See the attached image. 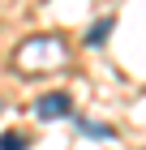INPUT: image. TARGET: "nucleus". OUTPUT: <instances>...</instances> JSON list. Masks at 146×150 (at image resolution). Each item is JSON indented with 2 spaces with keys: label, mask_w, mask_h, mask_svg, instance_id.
<instances>
[{
  "label": "nucleus",
  "mask_w": 146,
  "mask_h": 150,
  "mask_svg": "<svg viewBox=\"0 0 146 150\" xmlns=\"http://www.w3.org/2000/svg\"><path fill=\"white\" fill-rule=\"evenodd\" d=\"M69 60V47L60 35H34L26 39L17 52H13V69L26 73V77H34V73H47V69H60Z\"/></svg>",
  "instance_id": "obj_1"
},
{
  "label": "nucleus",
  "mask_w": 146,
  "mask_h": 150,
  "mask_svg": "<svg viewBox=\"0 0 146 150\" xmlns=\"http://www.w3.org/2000/svg\"><path fill=\"white\" fill-rule=\"evenodd\" d=\"M26 146H30L26 133H4V137H0V150H26Z\"/></svg>",
  "instance_id": "obj_4"
},
{
  "label": "nucleus",
  "mask_w": 146,
  "mask_h": 150,
  "mask_svg": "<svg viewBox=\"0 0 146 150\" xmlns=\"http://www.w3.org/2000/svg\"><path fill=\"white\" fill-rule=\"evenodd\" d=\"M73 112V99H69L65 90H52V94H43L39 103H34V116L39 120H60V116H69Z\"/></svg>",
  "instance_id": "obj_2"
},
{
  "label": "nucleus",
  "mask_w": 146,
  "mask_h": 150,
  "mask_svg": "<svg viewBox=\"0 0 146 150\" xmlns=\"http://www.w3.org/2000/svg\"><path fill=\"white\" fill-rule=\"evenodd\" d=\"M108 30H112V17H103V22H95V30L86 35V43H90V47H99L103 39H108Z\"/></svg>",
  "instance_id": "obj_3"
},
{
  "label": "nucleus",
  "mask_w": 146,
  "mask_h": 150,
  "mask_svg": "<svg viewBox=\"0 0 146 150\" xmlns=\"http://www.w3.org/2000/svg\"><path fill=\"white\" fill-rule=\"evenodd\" d=\"M82 133H86V137H112V129H103V125H90V120H82Z\"/></svg>",
  "instance_id": "obj_5"
}]
</instances>
